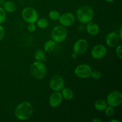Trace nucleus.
I'll return each mask as SVG.
<instances>
[{
	"label": "nucleus",
	"mask_w": 122,
	"mask_h": 122,
	"mask_svg": "<svg viewBox=\"0 0 122 122\" xmlns=\"http://www.w3.org/2000/svg\"><path fill=\"white\" fill-rule=\"evenodd\" d=\"M105 110V114L107 116H112L114 114V107H112V106H108L107 108L104 110Z\"/></svg>",
	"instance_id": "5701e85b"
},
{
	"label": "nucleus",
	"mask_w": 122,
	"mask_h": 122,
	"mask_svg": "<svg viewBox=\"0 0 122 122\" xmlns=\"http://www.w3.org/2000/svg\"><path fill=\"white\" fill-rule=\"evenodd\" d=\"M5 35V29L1 25H0V41L3 39Z\"/></svg>",
	"instance_id": "bb28decb"
},
{
	"label": "nucleus",
	"mask_w": 122,
	"mask_h": 122,
	"mask_svg": "<svg viewBox=\"0 0 122 122\" xmlns=\"http://www.w3.org/2000/svg\"><path fill=\"white\" fill-rule=\"evenodd\" d=\"M2 5H3L4 9L8 13H13L16 10V5L11 1H4Z\"/></svg>",
	"instance_id": "f3484780"
},
{
	"label": "nucleus",
	"mask_w": 122,
	"mask_h": 122,
	"mask_svg": "<svg viewBox=\"0 0 122 122\" xmlns=\"http://www.w3.org/2000/svg\"><path fill=\"white\" fill-rule=\"evenodd\" d=\"M33 109L29 102L24 101L17 105L14 110L15 117L20 120H27L32 117Z\"/></svg>",
	"instance_id": "f257e3e1"
},
{
	"label": "nucleus",
	"mask_w": 122,
	"mask_h": 122,
	"mask_svg": "<svg viewBox=\"0 0 122 122\" xmlns=\"http://www.w3.org/2000/svg\"><path fill=\"white\" fill-rule=\"evenodd\" d=\"M27 29L30 32H34L36 29V26L35 23H29Z\"/></svg>",
	"instance_id": "a878e982"
},
{
	"label": "nucleus",
	"mask_w": 122,
	"mask_h": 122,
	"mask_svg": "<svg viewBox=\"0 0 122 122\" xmlns=\"http://www.w3.org/2000/svg\"><path fill=\"white\" fill-rule=\"evenodd\" d=\"M108 106L117 107L122 103V94L119 91H113L110 92L107 97Z\"/></svg>",
	"instance_id": "423d86ee"
},
{
	"label": "nucleus",
	"mask_w": 122,
	"mask_h": 122,
	"mask_svg": "<svg viewBox=\"0 0 122 122\" xmlns=\"http://www.w3.org/2000/svg\"><path fill=\"white\" fill-rule=\"evenodd\" d=\"M86 30L87 33L92 36L97 35L100 32V27L99 26L95 23L89 22L87 23L86 26Z\"/></svg>",
	"instance_id": "4468645a"
},
{
	"label": "nucleus",
	"mask_w": 122,
	"mask_h": 122,
	"mask_svg": "<svg viewBox=\"0 0 122 122\" xmlns=\"http://www.w3.org/2000/svg\"><path fill=\"white\" fill-rule=\"evenodd\" d=\"M110 122H120V121L119 120H111Z\"/></svg>",
	"instance_id": "c756f323"
},
{
	"label": "nucleus",
	"mask_w": 122,
	"mask_h": 122,
	"mask_svg": "<svg viewBox=\"0 0 122 122\" xmlns=\"http://www.w3.org/2000/svg\"><path fill=\"white\" fill-rule=\"evenodd\" d=\"M107 48L102 44H97L92 48L91 54L94 59L100 60L103 58L107 54Z\"/></svg>",
	"instance_id": "1a4fd4ad"
},
{
	"label": "nucleus",
	"mask_w": 122,
	"mask_h": 122,
	"mask_svg": "<svg viewBox=\"0 0 122 122\" xmlns=\"http://www.w3.org/2000/svg\"><path fill=\"white\" fill-rule=\"evenodd\" d=\"M30 72L34 78L38 80L42 79L46 76V66L42 61H35L30 65Z\"/></svg>",
	"instance_id": "7ed1b4c3"
},
{
	"label": "nucleus",
	"mask_w": 122,
	"mask_h": 122,
	"mask_svg": "<svg viewBox=\"0 0 122 122\" xmlns=\"http://www.w3.org/2000/svg\"><path fill=\"white\" fill-rule=\"evenodd\" d=\"M76 15L81 23L87 24L91 22L94 18V10L89 6H82L77 9Z\"/></svg>",
	"instance_id": "f03ea898"
},
{
	"label": "nucleus",
	"mask_w": 122,
	"mask_h": 122,
	"mask_svg": "<svg viewBox=\"0 0 122 122\" xmlns=\"http://www.w3.org/2000/svg\"><path fill=\"white\" fill-rule=\"evenodd\" d=\"M88 47V41L85 39H80L74 44L73 49L75 53L77 55H81L86 51Z\"/></svg>",
	"instance_id": "9b49d317"
},
{
	"label": "nucleus",
	"mask_w": 122,
	"mask_h": 122,
	"mask_svg": "<svg viewBox=\"0 0 122 122\" xmlns=\"http://www.w3.org/2000/svg\"><path fill=\"white\" fill-rule=\"evenodd\" d=\"M58 20L62 26L64 27H70L75 23V17L73 13L67 12L61 14Z\"/></svg>",
	"instance_id": "9d476101"
},
{
	"label": "nucleus",
	"mask_w": 122,
	"mask_h": 122,
	"mask_svg": "<svg viewBox=\"0 0 122 122\" xmlns=\"http://www.w3.org/2000/svg\"><path fill=\"white\" fill-rule=\"evenodd\" d=\"M63 98L66 100H71L74 97V92L70 88H63L61 90Z\"/></svg>",
	"instance_id": "dca6fc26"
},
{
	"label": "nucleus",
	"mask_w": 122,
	"mask_h": 122,
	"mask_svg": "<svg viewBox=\"0 0 122 122\" xmlns=\"http://www.w3.org/2000/svg\"><path fill=\"white\" fill-rule=\"evenodd\" d=\"M118 35H119V38H120V40H122V27H120V30H119V33H118Z\"/></svg>",
	"instance_id": "cd10ccee"
},
{
	"label": "nucleus",
	"mask_w": 122,
	"mask_h": 122,
	"mask_svg": "<svg viewBox=\"0 0 122 122\" xmlns=\"http://www.w3.org/2000/svg\"><path fill=\"white\" fill-rule=\"evenodd\" d=\"M60 13L57 10H52L50 11L48 14V16L51 20H58L60 17Z\"/></svg>",
	"instance_id": "412c9836"
},
{
	"label": "nucleus",
	"mask_w": 122,
	"mask_h": 122,
	"mask_svg": "<svg viewBox=\"0 0 122 122\" xmlns=\"http://www.w3.org/2000/svg\"><path fill=\"white\" fill-rule=\"evenodd\" d=\"M56 42L52 39L48 40L44 44V49L46 52H51L56 48Z\"/></svg>",
	"instance_id": "a211bd4d"
},
{
	"label": "nucleus",
	"mask_w": 122,
	"mask_h": 122,
	"mask_svg": "<svg viewBox=\"0 0 122 122\" xmlns=\"http://www.w3.org/2000/svg\"><path fill=\"white\" fill-rule=\"evenodd\" d=\"M107 106H108V104H107V101L104 99H98L94 103V107H95V109L100 112L104 110L107 108Z\"/></svg>",
	"instance_id": "2eb2a0df"
},
{
	"label": "nucleus",
	"mask_w": 122,
	"mask_h": 122,
	"mask_svg": "<svg viewBox=\"0 0 122 122\" xmlns=\"http://www.w3.org/2000/svg\"><path fill=\"white\" fill-rule=\"evenodd\" d=\"M120 41L119 35L116 32H111L106 35V42L109 47L113 48L117 46Z\"/></svg>",
	"instance_id": "f8f14e48"
},
{
	"label": "nucleus",
	"mask_w": 122,
	"mask_h": 122,
	"mask_svg": "<svg viewBox=\"0 0 122 122\" xmlns=\"http://www.w3.org/2000/svg\"><path fill=\"white\" fill-rule=\"evenodd\" d=\"M21 15L23 20L28 23H36L39 17L38 11L34 8L30 7L24 8Z\"/></svg>",
	"instance_id": "39448f33"
},
{
	"label": "nucleus",
	"mask_w": 122,
	"mask_h": 122,
	"mask_svg": "<svg viewBox=\"0 0 122 122\" xmlns=\"http://www.w3.org/2000/svg\"><path fill=\"white\" fill-rule=\"evenodd\" d=\"M67 36V30L64 26L57 25L51 31V37L56 42H62Z\"/></svg>",
	"instance_id": "20e7f679"
},
{
	"label": "nucleus",
	"mask_w": 122,
	"mask_h": 122,
	"mask_svg": "<svg viewBox=\"0 0 122 122\" xmlns=\"http://www.w3.org/2000/svg\"><path fill=\"white\" fill-rule=\"evenodd\" d=\"M6 17H7L6 11L4 9L3 7H0V25L2 24L5 21Z\"/></svg>",
	"instance_id": "4be33fe9"
},
{
	"label": "nucleus",
	"mask_w": 122,
	"mask_h": 122,
	"mask_svg": "<svg viewBox=\"0 0 122 122\" xmlns=\"http://www.w3.org/2000/svg\"><path fill=\"white\" fill-rule=\"evenodd\" d=\"M63 99L61 94L59 91H54L49 98V104L51 107L56 108L61 104Z\"/></svg>",
	"instance_id": "ddd939ff"
},
{
	"label": "nucleus",
	"mask_w": 122,
	"mask_h": 122,
	"mask_svg": "<svg viewBox=\"0 0 122 122\" xmlns=\"http://www.w3.org/2000/svg\"><path fill=\"white\" fill-rule=\"evenodd\" d=\"M105 1H107V2H113L114 0H105Z\"/></svg>",
	"instance_id": "2f4dec72"
},
{
	"label": "nucleus",
	"mask_w": 122,
	"mask_h": 122,
	"mask_svg": "<svg viewBox=\"0 0 122 122\" xmlns=\"http://www.w3.org/2000/svg\"><path fill=\"white\" fill-rule=\"evenodd\" d=\"M36 23L37 26L39 28L42 29H46L48 26L49 25V22L48 20L45 19V18H41V19H38Z\"/></svg>",
	"instance_id": "aec40b11"
},
{
	"label": "nucleus",
	"mask_w": 122,
	"mask_h": 122,
	"mask_svg": "<svg viewBox=\"0 0 122 122\" xmlns=\"http://www.w3.org/2000/svg\"><path fill=\"white\" fill-rule=\"evenodd\" d=\"M34 57L37 61H46L45 52H44L43 50H41V49H39L35 51Z\"/></svg>",
	"instance_id": "6ab92c4d"
},
{
	"label": "nucleus",
	"mask_w": 122,
	"mask_h": 122,
	"mask_svg": "<svg viewBox=\"0 0 122 122\" xmlns=\"http://www.w3.org/2000/svg\"><path fill=\"white\" fill-rule=\"evenodd\" d=\"M49 85L51 90L60 92L64 87V81L61 76L55 75L50 79Z\"/></svg>",
	"instance_id": "6e6552de"
},
{
	"label": "nucleus",
	"mask_w": 122,
	"mask_h": 122,
	"mask_svg": "<svg viewBox=\"0 0 122 122\" xmlns=\"http://www.w3.org/2000/svg\"><path fill=\"white\" fill-rule=\"evenodd\" d=\"M91 76L94 79L98 80L101 78V73L98 70H92L91 73Z\"/></svg>",
	"instance_id": "b1692460"
},
{
	"label": "nucleus",
	"mask_w": 122,
	"mask_h": 122,
	"mask_svg": "<svg viewBox=\"0 0 122 122\" xmlns=\"http://www.w3.org/2000/svg\"><path fill=\"white\" fill-rule=\"evenodd\" d=\"M92 122H102V120L99 118H95V119H92Z\"/></svg>",
	"instance_id": "c85d7f7f"
},
{
	"label": "nucleus",
	"mask_w": 122,
	"mask_h": 122,
	"mask_svg": "<svg viewBox=\"0 0 122 122\" xmlns=\"http://www.w3.org/2000/svg\"><path fill=\"white\" fill-rule=\"evenodd\" d=\"M92 69L88 64H81L76 67L75 69V75L81 79H86L91 77Z\"/></svg>",
	"instance_id": "0eeeda50"
},
{
	"label": "nucleus",
	"mask_w": 122,
	"mask_h": 122,
	"mask_svg": "<svg viewBox=\"0 0 122 122\" xmlns=\"http://www.w3.org/2000/svg\"><path fill=\"white\" fill-rule=\"evenodd\" d=\"M4 0H0V5H2V4L4 3Z\"/></svg>",
	"instance_id": "7c9ffc66"
},
{
	"label": "nucleus",
	"mask_w": 122,
	"mask_h": 122,
	"mask_svg": "<svg viewBox=\"0 0 122 122\" xmlns=\"http://www.w3.org/2000/svg\"><path fill=\"white\" fill-rule=\"evenodd\" d=\"M116 54L120 60L122 58V45H119L116 50Z\"/></svg>",
	"instance_id": "393cba45"
}]
</instances>
